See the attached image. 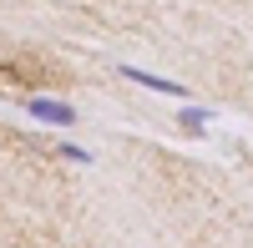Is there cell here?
<instances>
[{
  "label": "cell",
  "instance_id": "6da1fadb",
  "mask_svg": "<svg viewBox=\"0 0 253 248\" xmlns=\"http://www.w3.org/2000/svg\"><path fill=\"white\" fill-rule=\"evenodd\" d=\"M26 112L51 122V127H76V107L71 101H51V96H26Z\"/></svg>",
  "mask_w": 253,
  "mask_h": 248
},
{
  "label": "cell",
  "instance_id": "7a4b0ae2",
  "mask_svg": "<svg viewBox=\"0 0 253 248\" xmlns=\"http://www.w3.org/2000/svg\"><path fill=\"white\" fill-rule=\"evenodd\" d=\"M126 81H137V86H147V91H162V96H172V101H187V86L182 81H172V76H152V71H142V66H117Z\"/></svg>",
  "mask_w": 253,
  "mask_h": 248
},
{
  "label": "cell",
  "instance_id": "3957f363",
  "mask_svg": "<svg viewBox=\"0 0 253 248\" xmlns=\"http://www.w3.org/2000/svg\"><path fill=\"white\" fill-rule=\"evenodd\" d=\"M177 127H182L187 137H203L208 127H213V112H208V107H182V112H177Z\"/></svg>",
  "mask_w": 253,
  "mask_h": 248
},
{
  "label": "cell",
  "instance_id": "277c9868",
  "mask_svg": "<svg viewBox=\"0 0 253 248\" xmlns=\"http://www.w3.org/2000/svg\"><path fill=\"white\" fill-rule=\"evenodd\" d=\"M61 157H66V162H81V167H91V152L76 147V142H61Z\"/></svg>",
  "mask_w": 253,
  "mask_h": 248
}]
</instances>
